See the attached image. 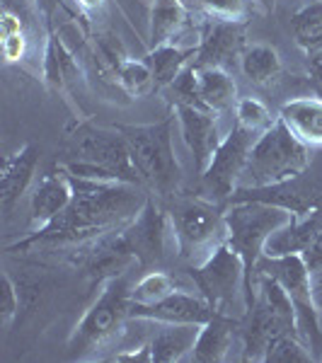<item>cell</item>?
Masks as SVG:
<instances>
[{
	"mask_svg": "<svg viewBox=\"0 0 322 363\" xmlns=\"http://www.w3.org/2000/svg\"><path fill=\"white\" fill-rule=\"evenodd\" d=\"M73 201L49 225L32 230L25 240L10 245L8 252L32 247H80L85 242L121 230L145 206L150 191L131 182H99L68 174Z\"/></svg>",
	"mask_w": 322,
	"mask_h": 363,
	"instance_id": "obj_1",
	"label": "cell"
},
{
	"mask_svg": "<svg viewBox=\"0 0 322 363\" xmlns=\"http://www.w3.org/2000/svg\"><path fill=\"white\" fill-rule=\"evenodd\" d=\"M56 165L83 179L131 182L143 186L131 148L116 126L104 128L92 121H80L63 140Z\"/></svg>",
	"mask_w": 322,
	"mask_h": 363,
	"instance_id": "obj_2",
	"label": "cell"
},
{
	"mask_svg": "<svg viewBox=\"0 0 322 363\" xmlns=\"http://www.w3.org/2000/svg\"><path fill=\"white\" fill-rule=\"evenodd\" d=\"M291 211L274 206L267 201L243 199V201L226 203V242L238 252L245 267V284H248V310L257 298V264L265 255V245L274 230L289 223Z\"/></svg>",
	"mask_w": 322,
	"mask_h": 363,
	"instance_id": "obj_3",
	"label": "cell"
},
{
	"mask_svg": "<svg viewBox=\"0 0 322 363\" xmlns=\"http://www.w3.org/2000/svg\"><path fill=\"white\" fill-rule=\"evenodd\" d=\"M174 119L177 116L170 114L155 124H116L131 148L143 186L160 199L177 194L182 182V167L172 143Z\"/></svg>",
	"mask_w": 322,
	"mask_h": 363,
	"instance_id": "obj_4",
	"label": "cell"
},
{
	"mask_svg": "<svg viewBox=\"0 0 322 363\" xmlns=\"http://www.w3.org/2000/svg\"><path fill=\"white\" fill-rule=\"evenodd\" d=\"M255 286H257L255 306L245 313L243 322H240L245 361H262L267 347L277 337L298 335L296 308L284 286L265 272H257Z\"/></svg>",
	"mask_w": 322,
	"mask_h": 363,
	"instance_id": "obj_5",
	"label": "cell"
},
{
	"mask_svg": "<svg viewBox=\"0 0 322 363\" xmlns=\"http://www.w3.org/2000/svg\"><path fill=\"white\" fill-rule=\"evenodd\" d=\"M308 165L310 148L286 128L284 121L277 119L272 128L257 136L238 189H260L291 182L306 174Z\"/></svg>",
	"mask_w": 322,
	"mask_h": 363,
	"instance_id": "obj_6",
	"label": "cell"
},
{
	"mask_svg": "<svg viewBox=\"0 0 322 363\" xmlns=\"http://www.w3.org/2000/svg\"><path fill=\"white\" fill-rule=\"evenodd\" d=\"M131 308V286L126 277H114L102 284V291L95 298L85 315L78 320L68 337V356L70 359H92L107 342H112L116 332L124 330Z\"/></svg>",
	"mask_w": 322,
	"mask_h": 363,
	"instance_id": "obj_7",
	"label": "cell"
},
{
	"mask_svg": "<svg viewBox=\"0 0 322 363\" xmlns=\"http://www.w3.org/2000/svg\"><path fill=\"white\" fill-rule=\"evenodd\" d=\"M167 211L177 252L184 259L196 262L199 255L206 259L211 250L226 240V203L204 194H174Z\"/></svg>",
	"mask_w": 322,
	"mask_h": 363,
	"instance_id": "obj_8",
	"label": "cell"
},
{
	"mask_svg": "<svg viewBox=\"0 0 322 363\" xmlns=\"http://www.w3.org/2000/svg\"><path fill=\"white\" fill-rule=\"evenodd\" d=\"M189 274L196 291L206 298L216 313H226L240 320L245 318V313H248L245 267L238 252L226 240L216 245L206 259L199 262Z\"/></svg>",
	"mask_w": 322,
	"mask_h": 363,
	"instance_id": "obj_9",
	"label": "cell"
},
{
	"mask_svg": "<svg viewBox=\"0 0 322 363\" xmlns=\"http://www.w3.org/2000/svg\"><path fill=\"white\" fill-rule=\"evenodd\" d=\"M257 272H265L277 279L291 296L296 308V327L298 337L310 349L315 361L322 359V325L320 310L313 298V274L303 259V255H286V257H267L262 255Z\"/></svg>",
	"mask_w": 322,
	"mask_h": 363,
	"instance_id": "obj_10",
	"label": "cell"
},
{
	"mask_svg": "<svg viewBox=\"0 0 322 363\" xmlns=\"http://www.w3.org/2000/svg\"><path fill=\"white\" fill-rule=\"evenodd\" d=\"M119 238L140 269H153L162 264L167 257V250H177L170 211L162 206L160 196L155 194H148L145 206L138 211V216L131 223L121 228Z\"/></svg>",
	"mask_w": 322,
	"mask_h": 363,
	"instance_id": "obj_11",
	"label": "cell"
},
{
	"mask_svg": "<svg viewBox=\"0 0 322 363\" xmlns=\"http://www.w3.org/2000/svg\"><path fill=\"white\" fill-rule=\"evenodd\" d=\"M257 136L248 128L235 124L226 133L221 145L216 148L209 167L204 169L201 177V194L213 199V201L228 203V199L235 194L243 169L248 165L250 150H252Z\"/></svg>",
	"mask_w": 322,
	"mask_h": 363,
	"instance_id": "obj_12",
	"label": "cell"
},
{
	"mask_svg": "<svg viewBox=\"0 0 322 363\" xmlns=\"http://www.w3.org/2000/svg\"><path fill=\"white\" fill-rule=\"evenodd\" d=\"M216 310L201 294H189L177 289L153 306H133L128 308V320H150L157 325H206Z\"/></svg>",
	"mask_w": 322,
	"mask_h": 363,
	"instance_id": "obj_13",
	"label": "cell"
},
{
	"mask_svg": "<svg viewBox=\"0 0 322 363\" xmlns=\"http://www.w3.org/2000/svg\"><path fill=\"white\" fill-rule=\"evenodd\" d=\"M245 49H248V44H245V25L206 15V22H204L201 32H199L194 66L226 68L233 58L243 56Z\"/></svg>",
	"mask_w": 322,
	"mask_h": 363,
	"instance_id": "obj_14",
	"label": "cell"
},
{
	"mask_svg": "<svg viewBox=\"0 0 322 363\" xmlns=\"http://www.w3.org/2000/svg\"><path fill=\"white\" fill-rule=\"evenodd\" d=\"M172 114L177 116L182 140L187 148H189L191 157H194L196 174H201L209 167L211 157H213L216 148L221 145V140H223L218 128V114L199 107H184V104L172 107Z\"/></svg>",
	"mask_w": 322,
	"mask_h": 363,
	"instance_id": "obj_15",
	"label": "cell"
},
{
	"mask_svg": "<svg viewBox=\"0 0 322 363\" xmlns=\"http://www.w3.org/2000/svg\"><path fill=\"white\" fill-rule=\"evenodd\" d=\"M243 199H255V201H267L274 206H281L291 213L301 216L308 211L322 206V191L313 182H303V174L291 182H281L274 186H260V189H235L228 201H243Z\"/></svg>",
	"mask_w": 322,
	"mask_h": 363,
	"instance_id": "obj_16",
	"label": "cell"
},
{
	"mask_svg": "<svg viewBox=\"0 0 322 363\" xmlns=\"http://www.w3.org/2000/svg\"><path fill=\"white\" fill-rule=\"evenodd\" d=\"M70 201H73V184H70L68 172L61 165L49 169L42 174V179L37 182L29 199V220L32 228H44L56 218L58 213H63Z\"/></svg>",
	"mask_w": 322,
	"mask_h": 363,
	"instance_id": "obj_17",
	"label": "cell"
},
{
	"mask_svg": "<svg viewBox=\"0 0 322 363\" xmlns=\"http://www.w3.org/2000/svg\"><path fill=\"white\" fill-rule=\"evenodd\" d=\"M322 230V206L308 211L301 216H291L289 223L269 235L265 245L267 257H286V255H303L306 247Z\"/></svg>",
	"mask_w": 322,
	"mask_h": 363,
	"instance_id": "obj_18",
	"label": "cell"
},
{
	"mask_svg": "<svg viewBox=\"0 0 322 363\" xmlns=\"http://www.w3.org/2000/svg\"><path fill=\"white\" fill-rule=\"evenodd\" d=\"M39 165V148L34 143H25L20 150L8 155L3 160V172H0V203L5 211H10L22 194L29 189Z\"/></svg>",
	"mask_w": 322,
	"mask_h": 363,
	"instance_id": "obj_19",
	"label": "cell"
},
{
	"mask_svg": "<svg viewBox=\"0 0 322 363\" xmlns=\"http://www.w3.org/2000/svg\"><path fill=\"white\" fill-rule=\"evenodd\" d=\"M240 318L226 313H213L206 325H201L196 344L191 349V361L196 363H221L228 359L240 330Z\"/></svg>",
	"mask_w": 322,
	"mask_h": 363,
	"instance_id": "obj_20",
	"label": "cell"
},
{
	"mask_svg": "<svg viewBox=\"0 0 322 363\" xmlns=\"http://www.w3.org/2000/svg\"><path fill=\"white\" fill-rule=\"evenodd\" d=\"M279 119L308 148H322V97H296L281 104Z\"/></svg>",
	"mask_w": 322,
	"mask_h": 363,
	"instance_id": "obj_21",
	"label": "cell"
},
{
	"mask_svg": "<svg viewBox=\"0 0 322 363\" xmlns=\"http://www.w3.org/2000/svg\"><path fill=\"white\" fill-rule=\"evenodd\" d=\"M80 75V68L75 63V56L63 44L56 29H46L44 44V61H42V78L54 92H66V87Z\"/></svg>",
	"mask_w": 322,
	"mask_h": 363,
	"instance_id": "obj_22",
	"label": "cell"
},
{
	"mask_svg": "<svg viewBox=\"0 0 322 363\" xmlns=\"http://www.w3.org/2000/svg\"><path fill=\"white\" fill-rule=\"evenodd\" d=\"M199 44H189V46H179L174 42L170 44H160L153 46L148 54L143 56V61L148 63L150 73H153L155 80V90L162 92L165 87L177 78L182 70L194 61Z\"/></svg>",
	"mask_w": 322,
	"mask_h": 363,
	"instance_id": "obj_23",
	"label": "cell"
},
{
	"mask_svg": "<svg viewBox=\"0 0 322 363\" xmlns=\"http://www.w3.org/2000/svg\"><path fill=\"white\" fill-rule=\"evenodd\" d=\"M196 78H199V95L209 112L213 114H228L235 109L238 104V87L235 80L231 78L226 68H199L196 66Z\"/></svg>",
	"mask_w": 322,
	"mask_h": 363,
	"instance_id": "obj_24",
	"label": "cell"
},
{
	"mask_svg": "<svg viewBox=\"0 0 322 363\" xmlns=\"http://www.w3.org/2000/svg\"><path fill=\"white\" fill-rule=\"evenodd\" d=\"M201 325H162V330L150 339V363H174L191 354Z\"/></svg>",
	"mask_w": 322,
	"mask_h": 363,
	"instance_id": "obj_25",
	"label": "cell"
},
{
	"mask_svg": "<svg viewBox=\"0 0 322 363\" xmlns=\"http://www.w3.org/2000/svg\"><path fill=\"white\" fill-rule=\"evenodd\" d=\"M240 68H243L245 78L252 80L255 85L269 87L281 78V56L274 46L269 44H250L240 56Z\"/></svg>",
	"mask_w": 322,
	"mask_h": 363,
	"instance_id": "obj_26",
	"label": "cell"
},
{
	"mask_svg": "<svg viewBox=\"0 0 322 363\" xmlns=\"http://www.w3.org/2000/svg\"><path fill=\"white\" fill-rule=\"evenodd\" d=\"M187 17L189 15H187L182 0H153V8H150V49L174 42V37L189 22Z\"/></svg>",
	"mask_w": 322,
	"mask_h": 363,
	"instance_id": "obj_27",
	"label": "cell"
},
{
	"mask_svg": "<svg viewBox=\"0 0 322 363\" xmlns=\"http://www.w3.org/2000/svg\"><path fill=\"white\" fill-rule=\"evenodd\" d=\"M296 44L310 56L322 49V0H308L291 17Z\"/></svg>",
	"mask_w": 322,
	"mask_h": 363,
	"instance_id": "obj_28",
	"label": "cell"
},
{
	"mask_svg": "<svg viewBox=\"0 0 322 363\" xmlns=\"http://www.w3.org/2000/svg\"><path fill=\"white\" fill-rule=\"evenodd\" d=\"M116 83H119L124 90L128 92L131 97H148L153 95L155 90V80H153V73H150L148 63L140 58H126L119 68H116Z\"/></svg>",
	"mask_w": 322,
	"mask_h": 363,
	"instance_id": "obj_29",
	"label": "cell"
},
{
	"mask_svg": "<svg viewBox=\"0 0 322 363\" xmlns=\"http://www.w3.org/2000/svg\"><path fill=\"white\" fill-rule=\"evenodd\" d=\"M177 291V281L170 277L167 272H148L143 279L136 281V286H131V303L133 306H153V303L162 301L170 294Z\"/></svg>",
	"mask_w": 322,
	"mask_h": 363,
	"instance_id": "obj_30",
	"label": "cell"
},
{
	"mask_svg": "<svg viewBox=\"0 0 322 363\" xmlns=\"http://www.w3.org/2000/svg\"><path fill=\"white\" fill-rule=\"evenodd\" d=\"M233 112H235V124L248 128V131H252L255 136H262V133H265L267 128H272L274 121L279 119V116H272L267 104L257 97L238 99V104H235Z\"/></svg>",
	"mask_w": 322,
	"mask_h": 363,
	"instance_id": "obj_31",
	"label": "cell"
},
{
	"mask_svg": "<svg viewBox=\"0 0 322 363\" xmlns=\"http://www.w3.org/2000/svg\"><path fill=\"white\" fill-rule=\"evenodd\" d=\"M204 13L209 17H218V20L240 22L248 25L252 17L260 13V0H199Z\"/></svg>",
	"mask_w": 322,
	"mask_h": 363,
	"instance_id": "obj_32",
	"label": "cell"
},
{
	"mask_svg": "<svg viewBox=\"0 0 322 363\" xmlns=\"http://www.w3.org/2000/svg\"><path fill=\"white\" fill-rule=\"evenodd\" d=\"M315 361L310 349L298 335H281L265 351L262 363H310Z\"/></svg>",
	"mask_w": 322,
	"mask_h": 363,
	"instance_id": "obj_33",
	"label": "cell"
},
{
	"mask_svg": "<svg viewBox=\"0 0 322 363\" xmlns=\"http://www.w3.org/2000/svg\"><path fill=\"white\" fill-rule=\"evenodd\" d=\"M27 46H29L27 32L5 34V37H0V49H3L5 63H20L22 58L27 56Z\"/></svg>",
	"mask_w": 322,
	"mask_h": 363,
	"instance_id": "obj_34",
	"label": "cell"
},
{
	"mask_svg": "<svg viewBox=\"0 0 322 363\" xmlns=\"http://www.w3.org/2000/svg\"><path fill=\"white\" fill-rule=\"evenodd\" d=\"M20 310V294H17L15 281L3 274V291H0V318L3 322H10Z\"/></svg>",
	"mask_w": 322,
	"mask_h": 363,
	"instance_id": "obj_35",
	"label": "cell"
},
{
	"mask_svg": "<svg viewBox=\"0 0 322 363\" xmlns=\"http://www.w3.org/2000/svg\"><path fill=\"white\" fill-rule=\"evenodd\" d=\"M303 259H306V264H308L313 277L322 272V230L315 235L313 242L308 245L306 252H303Z\"/></svg>",
	"mask_w": 322,
	"mask_h": 363,
	"instance_id": "obj_36",
	"label": "cell"
},
{
	"mask_svg": "<svg viewBox=\"0 0 322 363\" xmlns=\"http://www.w3.org/2000/svg\"><path fill=\"white\" fill-rule=\"evenodd\" d=\"M37 13L42 15V22H44V29H56L54 27V17H56V10L61 5V0H32Z\"/></svg>",
	"mask_w": 322,
	"mask_h": 363,
	"instance_id": "obj_37",
	"label": "cell"
},
{
	"mask_svg": "<svg viewBox=\"0 0 322 363\" xmlns=\"http://www.w3.org/2000/svg\"><path fill=\"white\" fill-rule=\"evenodd\" d=\"M310 75L315 78L318 90H320V87H322V49L315 51V54H310Z\"/></svg>",
	"mask_w": 322,
	"mask_h": 363,
	"instance_id": "obj_38",
	"label": "cell"
},
{
	"mask_svg": "<svg viewBox=\"0 0 322 363\" xmlns=\"http://www.w3.org/2000/svg\"><path fill=\"white\" fill-rule=\"evenodd\" d=\"M75 3L80 5V10H85V13L95 15V13H99V10L104 8V3H107V0H75Z\"/></svg>",
	"mask_w": 322,
	"mask_h": 363,
	"instance_id": "obj_39",
	"label": "cell"
},
{
	"mask_svg": "<svg viewBox=\"0 0 322 363\" xmlns=\"http://www.w3.org/2000/svg\"><path fill=\"white\" fill-rule=\"evenodd\" d=\"M262 5H265V10H274V0H260Z\"/></svg>",
	"mask_w": 322,
	"mask_h": 363,
	"instance_id": "obj_40",
	"label": "cell"
},
{
	"mask_svg": "<svg viewBox=\"0 0 322 363\" xmlns=\"http://www.w3.org/2000/svg\"><path fill=\"white\" fill-rule=\"evenodd\" d=\"M320 97H322V87H320Z\"/></svg>",
	"mask_w": 322,
	"mask_h": 363,
	"instance_id": "obj_41",
	"label": "cell"
}]
</instances>
